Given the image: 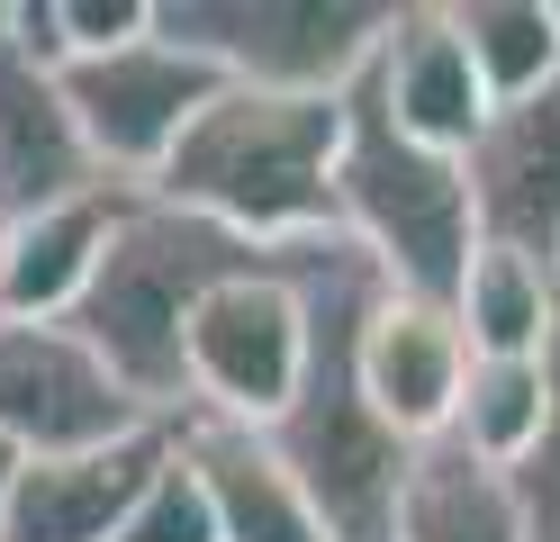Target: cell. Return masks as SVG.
Returning <instances> with one entry per match:
<instances>
[{
	"label": "cell",
	"mask_w": 560,
	"mask_h": 542,
	"mask_svg": "<svg viewBox=\"0 0 560 542\" xmlns=\"http://www.w3.org/2000/svg\"><path fill=\"white\" fill-rule=\"evenodd\" d=\"M353 136V91H244L226 82V100L182 136V154L163 163L154 199L208 217L262 253H290L307 235H335V163Z\"/></svg>",
	"instance_id": "obj_2"
},
{
	"label": "cell",
	"mask_w": 560,
	"mask_h": 542,
	"mask_svg": "<svg viewBox=\"0 0 560 542\" xmlns=\"http://www.w3.org/2000/svg\"><path fill=\"white\" fill-rule=\"evenodd\" d=\"M462 335L479 361H542L560 335V272L534 253L479 244V263L462 280Z\"/></svg>",
	"instance_id": "obj_17"
},
{
	"label": "cell",
	"mask_w": 560,
	"mask_h": 542,
	"mask_svg": "<svg viewBox=\"0 0 560 542\" xmlns=\"http://www.w3.org/2000/svg\"><path fill=\"white\" fill-rule=\"evenodd\" d=\"M452 27L498 108L542 100L560 82V0H452Z\"/></svg>",
	"instance_id": "obj_18"
},
{
	"label": "cell",
	"mask_w": 560,
	"mask_h": 542,
	"mask_svg": "<svg viewBox=\"0 0 560 542\" xmlns=\"http://www.w3.org/2000/svg\"><path fill=\"white\" fill-rule=\"evenodd\" d=\"M118 542H226L218 533V497H208L199 461L182 452V434H172V461L154 470V488H145V506H136V524Z\"/></svg>",
	"instance_id": "obj_20"
},
{
	"label": "cell",
	"mask_w": 560,
	"mask_h": 542,
	"mask_svg": "<svg viewBox=\"0 0 560 542\" xmlns=\"http://www.w3.org/2000/svg\"><path fill=\"white\" fill-rule=\"evenodd\" d=\"M19 470H27V452H19V443H0V533H10V497H19Z\"/></svg>",
	"instance_id": "obj_22"
},
{
	"label": "cell",
	"mask_w": 560,
	"mask_h": 542,
	"mask_svg": "<svg viewBox=\"0 0 560 542\" xmlns=\"http://www.w3.org/2000/svg\"><path fill=\"white\" fill-rule=\"evenodd\" d=\"M551 416V371L542 361H470V389H462V416H452V443H470L479 461L515 470L534 452V434Z\"/></svg>",
	"instance_id": "obj_19"
},
{
	"label": "cell",
	"mask_w": 560,
	"mask_h": 542,
	"mask_svg": "<svg viewBox=\"0 0 560 542\" xmlns=\"http://www.w3.org/2000/svg\"><path fill=\"white\" fill-rule=\"evenodd\" d=\"M262 263H271L262 244H244V235L208 227L190 208L136 191L109 253H100V280L82 289V308L63 325L109 361L118 389L145 416L182 425L190 416V316H199L208 289H226L235 272H262Z\"/></svg>",
	"instance_id": "obj_3"
},
{
	"label": "cell",
	"mask_w": 560,
	"mask_h": 542,
	"mask_svg": "<svg viewBox=\"0 0 560 542\" xmlns=\"http://www.w3.org/2000/svg\"><path fill=\"white\" fill-rule=\"evenodd\" d=\"M100 154L73 118V91H63V72L46 55L19 46L10 10H0V217L27 227V217H46L63 199L100 191Z\"/></svg>",
	"instance_id": "obj_9"
},
{
	"label": "cell",
	"mask_w": 560,
	"mask_h": 542,
	"mask_svg": "<svg viewBox=\"0 0 560 542\" xmlns=\"http://www.w3.org/2000/svg\"><path fill=\"white\" fill-rule=\"evenodd\" d=\"M163 461H172V425H145V434H127V443H100V452L27 461L0 542H118Z\"/></svg>",
	"instance_id": "obj_13"
},
{
	"label": "cell",
	"mask_w": 560,
	"mask_h": 542,
	"mask_svg": "<svg viewBox=\"0 0 560 542\" xmlns=\"http://www.w3.org/2000/svg\"><path fill=\"white\" fill-rule=\"evenodd\" d=\"M127 199H136L127 181H100V191L10 227V289H0V316H27V325H63L73 316L82 289L100 280V253H109Z\"/></svg>",
	"instance_id": "obj_15"
},
{
	"label": "cell",
	"mask_w": 560,
	"mask_h": 542,
	"mask_svg": "<svg viewBox=\"0 0 560 542\" xmlns=\"http://www.w3.org/2000/svg\"><path fill=\"white\" fill-rule=\"evenodd\" d=\"M398 27V0H163V36L244 91H353Z\"/></svg>",
	"instance_id": "obj_5"
},
{
	"label": "cell",
	"mask_w": 560,
	"mask_h": 542,
	"mask_svg": "<svg viewBox=\"0 0 560 542\" xmlns=\"http://www.w3.org/2000/svg\"><path fill=\"white\" fill-rule=\"evenodd\" d=\"M0 289H10V217H0Z\"/></svg>",
	"instance_id": "obj_23"
},
{
	"label": "cell",
	"mask_w": 560,
	"mask_h": 542,
	"mask_svg": "<svg viewBox=\"0 0 560 542\" xmlns=\"http://www.w3.org/2000/svg\"><path fill=\"white\" fill-rule=\"evenodd\" d=\"M362 91L389 108L416 145H434V154H470L479 127L498 118V100H488L462 27H452V0H398V27H389V46H380V64L362 72Z\"/></svg>",
	"instance_id": "obj_11"
},
{
	"label": "cell",
	"mask_w": 560,
	"mask_h": 542,
	"mask_svg": "<svg viewBox=\"0 0 560 542\" xmlns=\"http://www.w3.org/2000/svg\"><path fill=\"white\" fill-rule=\"evenodd\" d=\"M290 272L307 289V380H299L290 407H280L271 452L290 461V480L307 488V506L326 516L335 542H398V497H407L416 443L371 407L362 361H353L362 316H371L380 289H389V272H380L343 227L290 244Z\"/></svg>",
	"instance_id": "obj_1"
},
{
	"label": "cell",
	"mask_w": 560,
	"mask_h": 542,
	"mask_svg": "<svg viewBox=\"0 0 560 542\" xmlns=\"http://www.w3.org/2000/svg\"><path fill=\"white\" fill-rule=\"evenodd\" d=\"M335 217L389 289L434 308H462V280L479 263V208H470V163L416 145L389 108L353 82V136L335 163Z\"/></svg>",
	"instance_id": "obj_4"
},
{
	"label": "cell",
	"mask_w": 560,
	"mask_h": 542,
	"mask_svg": "<svg viewBox=\"0 0 560 542\" xmlns=\"http://www.w3.org/2000/svg\"><path fill=\"white\" fill-rule=\"evenodd\" d=\"M362 389L371 407L389 416L416 452L443 443L452 416H462V389H470V335H462V308H434V299H407V289H380L371 316H362Z\"/></svg>",
	"instance_id": "obj_10"
},
{
	"label": "cell",
	"mask_w": 560,
	"mask_h": 542,
	"mask_svg": "<svg viewBox=\"0 0 560 542\" xmlns=\"http://www.w3.org/2000/svg\"><path fill=\"white\" fill-rule=\"evenodd\" d=\"M398 542H524V506L506 488L498 461H479L470 443H425L398 497Z\"/></svg>",
	"instance_id": "obj_16"
},
{
	"label": "cell",
	"mask_w": 560,
	"mask_h": 542,
	"mask_svg": "<svg viewBox=\"0 0 560 542\" xmlns=\"http://www.w3.org/2000/svg\"><path fill=\"white\" fill-rule=\"evenodd\" d=\"M299 380H307V289L290 253H271L262 272L208 289L190 316V416H235L271 434Z\"/></svg>",
	"instance_id": "obj_7"
},
{
	"label": "cell",
	"mask_w": 560,
	"mask_h": 542,
	"mask_svg": "<svg viewBox=\"0 0 560 542\" xmlns=\"http://www.w3.org/2000/svg\"><path fill=\"white\" fill-rule=\"evenodd\" d=\"M462 163H470L479 244L534 253V263L560 272V82H551L542 100L498 108Z\"/></svg>",
	"instance_id": "obj_12"
},
{
	"label": "cell",
	"mask_w": 560,
	"mask_h": 542,
	"mask_svg": "<svg viewBox=\"0 0 560 542\" xmlns=\"http://www.w3.org/2000/svg\"><path fill=\"white\" fill-rule=\"evenodd\" d=\"M63 91H73V118L91 136L100 172L127 181V191H154L163 163L182 154V136L226 100V72L199 46L163 36V10H154V36H136L118 55H91V64H63Z\"/></svg>",
	"instance_id": "obj_6"
},
{
	"label": "cell",
	"mask_w": 560,
	"mask_h": 542,
	"mask_svg": "<svg viewBox=\"0 0 560 542\" xmlns=\"http://www.w3.org/2000/svg\"><path fill=\"white\" fill-rule=\"evenodd\" d=\"M182 452L199 461L208 497H218V533L226 542H335L326 516L307 506V488L290 480V461L271 452L262 425H235V416H182Z\"/></svg>",
	"instance_id": "obj_14"
},
{
	"label": "cell",
	"mask_w": 560,
	"mask_h": 542,
	"mask_svg": "<svg viewBox=\"0 0 560 542\" xmlns=\"http://www.w3.org/2000/svg\"><path fill=\"white\" fill-rule=\"evenodd\" d=\"M163 416H145L118 389V371L100 361L73 325H27L0 316V443H19L27 461H63V452H100L127 443Z\"/></svg>",
	"instance_id": "obj_8"
},
{
	"label": "cell",
	"mask_w": 560,
	"mask_h": 542,
	"mask_svg": "<svg viewBox=\"0 0 560 542\" xmlns=\"http://www.w3.org/2000/svg\"><path fill=\"white\" fill-rule=\"evenodd\" d=\"M542 371H551V416H542V434H534V452L506 470V488H515V506H524V542H560V335H551V353H542Z\"/></svg>",
	"instance_id": "obj_21"
}]
</instances>
